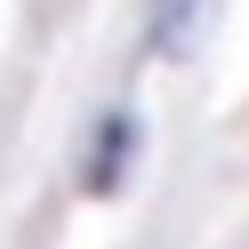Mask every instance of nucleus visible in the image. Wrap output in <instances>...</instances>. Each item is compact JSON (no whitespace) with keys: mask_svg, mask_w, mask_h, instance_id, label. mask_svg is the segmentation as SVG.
Listing matches in <instances>:
<instances>
[{"mask_svg":"<svg viewBox=\"0 0 249 249\" xmlns=\"http://www.w3.org/2000/svg\"><path fill=\"white\" fill-rule=\"evenodd\" d=\"M217 24V0H153V49L161 56H193Z\"/></svg>","mask_w":249,"mask_h":249,"instance_id":"nucleus-1","label":"nucleus"},{"mask_svg":"<svg viewBox=\"0 0 249 249\" xmlns=\"http://www.w3.org/2000/svg\"><path fill=\"white\" fill-rule=\"evenodd\" d=\"M137 153V121L129 113H105V129H97V153H89V185L97 193H113V177H121V161Z\"/></svg>","mask_w":249,"mask_h":249,"instance_id":"nucleus-2","label":"nucleus"}]
</instances>
